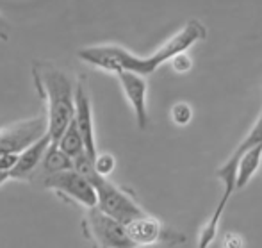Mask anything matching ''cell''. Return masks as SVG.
Wrapping results in <instances>:
<instances>
[{
  "mask_svg": "<svg viewBox=\"0 0 262 248\" xmlns=\"http://www.w3.org/2000/svg\"><path fill=\"white\" fill-rule=\"evenodd\" d=\"M205 25L200 20H189L182 25L177 34H173L161 49H157L150 57H138L128 50L116 45L105 47H91L79 52V57L86 61L88 65L95 68L105 70V72H134L138 75H150L164 65L166 61H171L175 55L184 54L189 47L205 38Z\"/></svg>",
  "mask_w": 262,
  "mask_h": 248,
  "instance_id": "1",
  "label": "cell"
},
{
  "mask_svg": "<svg viewBox=\"0 0 262 248\" xmlns=\"http://www.w3.org/2000/svg\"><path fill=\"white\" fill-rule=\"evenodd\" d=\"M32 75L39 97L47 104V134L55 145L75 116V88L62 70L47 63H34Z\"/></svg>",
  "mask_w": 262,
  "mask_h": 248,
  "instance_id": "2",
  "label": "cell"
},
{
  "mask_svg": "<svg viewBox=\"0 0 262 248\" xmlns=\"http://www.w3.org/2000/svg\"><path fill=\"white\" fill-rule=\"evenodd\" d=\"M257 145H262V111H260L259 118L255 120V123L252 125V129H250V131L246 132L245 138H243V141L235 147L234 152H232L230 157L217 168L216 175H217V179L221 180V184H223V193H221L220 200H217V205H216V209H214L212 216H210L207 223L204 225L207 234H210V236L217 234V225H220L221 214H223V211L227 209L228 200L232 198V193L237 190V161H239V157H241L246 150L253 149V147H257Z\"/></svg>",
  "mask_w": 262,
  "mask_h": 248,
  "instance_id": "3",
  "label": "cell"
},
{
  "mask_svg": "<svg viewBox=\"0 0 262 248\" xmlns=\"http://www.w3.org/2000/svg\"><path fill=\"white\" fill-rule=\"evenodd\" d=\"M90 182L97 190V207L102 213L118 220L120 223L128 225L136 218H141L146 214L130 193L113 184L107 177L95 173L90 179Z\"/></svg>",
  "mask_w": 262,
  "mask_h": 248,
  "instance_id": "4",
  "label": "cell"
},
{
  "mask_svg": "<svg viewBox=\"0 0 262 248\" xmlns=\"http://www.w3.org/2000/svg\"><path fill=\"white\" fill-rule=\"evenodd\" d=\"M82 231L97 248H136L132 239L128 238L127 227L109 214L102 213L98 207L86 209Z\"/></svg>",
  "mask_w": 262,
  "mask_h": 248,
  "instance_id": "5",
  "label": "cell"
},
{
  "mask_svg": "<svg viewBox=\"0 0 262 248\" xmlns=\"http://www.w3.org/2000/svg\"><path fill=\"white\" fill-rule=\"evenodd\" d=\"M41 186L47 188V190H52L55 195H59L66 202L82 205L84 209L97 207V190H95V186L75 170L47 175L45 179H41Z\"/></svg>",
  "mask_w": 262,
  "mask_h": 248,
  "instance_id": "6",
  "label": "cell"
},
{
  "mask_svg": "<svg viewBox=\"0 0 262 248\" xmlns=\"http://www.w3.org/2000/svg\"><path fill=\"white\" fill-rule=\"evenodd\" d=\"M47 132H49L47 116L21 120L13 125H7L0 129V155L21 154L25 149L45 138Z\"/></svg>",
  "mask_w": 262,
  "mask_h": 248,
  "instance_id": "7",
  "label": "cell"
},
{
  "mask_svg": "<svg viewBox=\"0 0 262 248\" xmlns=\"http://www.w3.org/2000/svg\"><path fill=\"white\" fill-rule=\"evenodd\" d=\"M127 227L128 238L132 239V243L138 246H146V245H156V243H180L184 241V238L179 232L171 231V229L164 227L157 218L145 214L141 218H136L134 221H130Z\"/></svg>",
  "mask_w": 262,
  "mask_h": 248,
  "instance_id": "8",
  "label": "cell"
},
{
  "mask_svg": "<svg viewBox=\"0 0 262 248\" xmlns=\"http://www.w3.org/2000/svg\"><path fill=\"white\" fill-rule=\"evenodd\" d=\"M75 120L80 134L84 139V147L91 159H97V141H95V123H93V107H91V98L88 93L86 82L79 79L75 86Z\"/></svg>",
  "mask_w": 262,
  "mask_h": 248,
  "instance_id": "9",
  "label": "cell"
},
{
  "mask_svg": "<svg viewBox=\"0 0 262 248\" xmlns=\"http://www.w3.org/2000/svg\"><path fill=\"white\" fill-rule=\"evenodd\" d=\"M116 77L120 80L125 97L134 109L139 129H145L148 123V111H146V90H148V86H146L145 77L134 72H120L116 73Z\"/></svg>",
  "mask_w": 262,
  "mask_h": 248,
  "instance_id": "10",
  "label": "cell"
},
{
  "mask_svg": "<svg viewBox=\"0 0 262 248\" xmlns=\"http://www.w3.org/2000/svg\"><path fill=\"white\" fill-rule=\"evenodd\" d=\"M52 145L49 134L25 149L18 157V162L9 173H7V180H31L32 177L38 175V170L41 166L43 155H45L47 149Z\"/></svg>",
  "mask_w": 262,
  "mask_h": 248,
  "instance_id": "11",
  "label": "cell"
},
{
  "mask_svg": "<svg viewBox=\"0 0 262 248\" xmlns=\"http://www.w3.org/2000/svg\"><path fill=\"white\" fill-rule=\"evenodd\" d=\"M262 162V145L246 150L237 161V190H243L252 180Z\"/></svg>",
  "mask_w": 262,
  "mask_h": 248,
  "instance_id": "12",
  "label": "cell"
},
{
  "mask_svg": "<svg viewBox=\"0 0 262 248\" xmlns=\"http://www.w3.org/2000/svg\"><path fill=\"white\" fill-rule=\"evenodd\" d=\"M68 170H73V159H70L57 145H50L41 161V170H39L41 179H45L47 175H52V173L68 172Z\"/></svg>",
  "mask_w": 262,
  "mask_h": 248,
  "instance_id": "13",
  "label": "cell"
},
{
  "mask_svg": "<svg viewBox=\"0 0 262 248\" xmlns=\"http://www.w3.org/2000/svg\"><path fill=\"white\" fill-rule=\"evenodd\" d=\"M70 159L75 161L77 157L80 155L88 154L86 152V147H84V139H82V134H80L79 127H77L75 120H72V123L68 125V129L64 131V134L59 138V141L55 143Z\"/></svg>",
  "mask_w": 262,
  "mask_h": 248,
  "instance_id": "14",
  "label": "cell"
},
{
  "mask_svg": "<svg viewBox=\"0 0 262 248\" xmlns=\"http://www.w3.org/2000/svg\"><path fill=\"white\" fill-rule=\"evenodd\" d=\"M95 170L102 177L111 175L114 170V157L111 154H98L97 159H95Z\"/></svg>",
  "mask_w": 262,
  "mask_h": 248,
  "instance_id": "15",
  "label": "cell"
},
{
  "mask_svg": "<svg viewBox=\"0 0 262 248\" xmlns=\"http://www.w3.org/2000/svg\"><path fill=\"white\" fill-rule=\"evenodd\" d=\"M171 118L175 123L179 125H187L193 118V111L187 104H177L175 107L171 109Z\"/></svg>",
  "mask_w": 262,
  "mask_h": 248,
  "instance_id": "16",
  "label": "cell"
},
{
  "mask_svg": "<svg viewBox=\"0 0 262 248\" xmlns=\"http://www.w3.org/2000/svg\"><path fill=\"white\" fill-rule=\"evenodd\" d=\"M171 66L175 72L179 73H186L187 70H191V57H187L186 52L184 54H179L171 59Z\"/></svg>",
  "mask_w": 262,
  "mask_h": 248,
  "instance_id": "17",
  "label": "cell"
},
{
  "mask_svg": "<svg viewBox=\"0 0 262 248\" xmlns=\"http://www.w3.org/2000/svg\"><path fill=\"white\" fill-rule=\"evenodd\" d=\"M18 157H20V154H4L0 155V173H9L11 170L16 166L18 162Z\"/></svg>",
  "mask_w": 262,
  "mask_h": 248,
  "instance_id": "18",
  "label": "cell"
},
{
  "mask_svg": "<svg viewBox=\"0 0 262 248\" xmlns=\"http://www.w3.org/2000/svg\"><path fill=\"white\" fill-rule=\"evenodd\" d=\"M223 248H243L241 238L235 236V234L227 236V238H225V243H223Z\"/></svg>",
  "mask_w": 262,
  "mask_h": 248,
  "instance_id": "19",
  "label": "cell"
},
{
  "mask_svg": "<svg viewBox=\"0 0 262 248\" xmlns=\"http://www.w3.org/2000/svg\"><path fill=\"white\" fill-rule=\"evenodd\" d=\"M4 182H7V175L6 173H0V186H2Z\"/></svg>",
  "mask_w": 262,
  "mask_h": 248,
  "instance_id": "20",
  "label": "cell"
}]
</instances>
